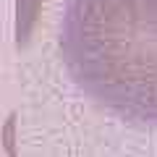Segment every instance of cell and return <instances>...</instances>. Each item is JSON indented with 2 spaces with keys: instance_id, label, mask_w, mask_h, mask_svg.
<instances>
[{
  "instance_id": "obj_1",
  "label": "cell",
  "mask_w": 157,
  "mask_h": 157,
  "mask_svg": "<svg viewBox=\"0 0 157 157\" xmlns=\"http://www.w3.org/2000/svg\"><path fill=\"white\" fill-rule=\"evenodd\" d=\"M60 55L94 105L126 123L157 126V0H68Z\"/></svg>"
}]
</instances>
